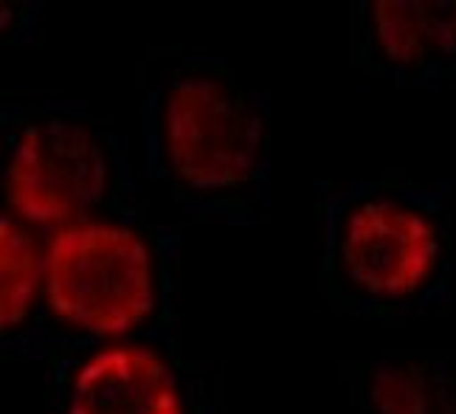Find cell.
<instances>
[{"label":"cell","mask_w":456,"mask_h":414,"mask_svg":"<svg viewBox=\"0 0 456 414\" xmlns=\"http://www.w3.org/2000/svg\"><path fill=\"white\" fill-rule=\"evenodd\" d=\"M45 414H223L215 369L181 347L178 324L121 341L48 338Z\"/></svg>","instance_id":"5b68a950"},{"label":"cell","mask_w":456,"mask_h":414,"mask_svg":"<svg viewBox=\"0 0 456 414\" xmlns=\"http://www.w3.org/2000/svg\"><path fill=\"white\" fill-rule=\"evenodd\" d=\"M315 220V280L332 310L355 319L400 321L448 299V183L403 172L322 183Z\"/></svg>","instance_id":"7a4b0ae2"},{"label":"cell","mask_w":456,"mask_h":414,"mask_svg":"<svg viewBox=\"0 0 456 414\" xmlns=\"http://www.w3.org/2000/svg\"><path fill=\"white\" fill-rule=\"evenodd\" d=\"M353 65L403 88L456 74V0H358L349 9Z\"/></svg>","instance_id":"8992f818"},{"label":"cell","mask_w":456,"mask_h":414,"mask_svg":"<svg viewBox=\"0 0 456 414\" xmlns=\"http://www.w3.org/2000/svg\"><path fill=\"white\" fill-rule=\"evenodd\" d=\"M6 209L43 237L104 217H144L130 142L82 99L14 96L0 110Z\"/></svg>","instance_id":"277c9868"},{"label":"cell","mask_w":456,"mask_h":414,"mask_svg":"<svg viewBox=\"0 0 456 414\" xmlns=\"http://www.w3.org/2000/svg\"><path fill=\"white\" fill-rule=\"evenodd\" d=\"M181 237L144 217L85 220L43 237V321L20 358L48 338L121 341L175 327Z\"/></svg>","instance_id":"3957f363"},{"label":"cell","mask_w":456,"mask_h":414,"mask_svg":"<svg viewBox=\"0 0 456 414\" xmlns=\"http://www.w3.org/2000/svg\"><path fill=\"white\" fill-rule=\"evenodd\" d=\"M138 135L147 178L183 217L256 223L271 206L268 93L225 57L150 48L138 60Z\"/></svg>","instance_id":"6da1fadb"},{"label":"cell","mask_w":456,"mask_h":414,"mask_svg":"<svg viewBox=\"0 0 456 414\" xmlns=\"http://www.w3.org/2000/svg\"><path fill=\"white\" fill-rule=\"evenodd\" d=\"M341 381L358 414H456V350H389L349 361Z\"/></svg>","instance_id":"52a82bcc"},{"label":"cell","mask_w":456,"mask_h":414,"mask_svg":"<svg viewBox=\"0 0 456 414\" xmlns=\"http://www.w3.org/2000/svg\"><path fill=\"white\" fill-rule=\"evenodd\" d=\"M43 321V234L9 209L0 215V341L20 355Z\"/></svg>","instance_id":"ba28073f"}]
</instances>
